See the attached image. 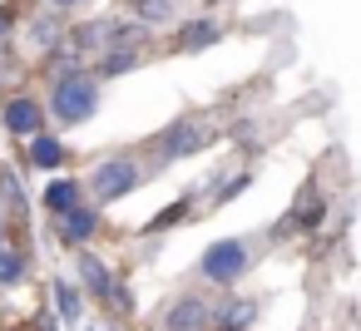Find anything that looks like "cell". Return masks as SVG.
<instances>
[{
    "mask_svg": "<svg viewBox=\"0 0 361 331\" xmlns=\"http://www.w3.org/2000/svg\"><path fill=\"white\" fill-rule=\"evenodd\" d=\"M60 227H65V237H70V242H85V237L99 227V218H94L90 208H75V213H65V218H60Z\"/></svg>",
    "mask_w": 361,
    "mask_h": 331,
    "instance_id": "cell-7",
    "label": "cell"
},
{
    "mask_svg": "<svg viewBox=\"0 0 361 331\" xmlns=\"http://www.w3.org/2000/svg\"><path fill=\"white\" fill-rule=\"evenodd\" d=\"M75 193H80L75 183H50V188H45V208L65 218V213H75Z\"/></svg>",
    "mask_w": 361,
    "mask_h": 331,
    "instance_id": "cell-9",
    "label": "cell"
},
{
    "mask_svg": "<svg viewBox=\"0 0 361 331\" xmlns=\"http://www.w3.org/2000/svg\"><path fill=\"white\" fill-rule=\"evenodd\" d=\"M213 134H208V124H193V119H183V124H173L164 139H159V154L164 158H183V154H193V149H203Z\"/></svg>",
    "mask_w": 361,
    "mask_h": 331,
    "instance_id": "cell-4",
    "label": "cell"
},
{
    "mask_svg": "<svg viewBox=\"0 0 361 331\" xmlns=\"http://www.w3.org/2000/svg\"><path fill=\"white\" fill-rule=\"evenodd\" d=\"M30 154H35V163H40V168H55V163L65 158V149H60V139H55V134H40Z\"/></svg>",
    "mask_w": 361,
    "mask_h": 331,
    "instance_id": "cell-10",
    "label": "cell"
},
{
    "mask_svg": "<svg viewBox=\"0 0 361 331\" xmlns=\"http://www.w3.org/2000/svg\"><path fill=\"white\" fill-rule=\"evenodd\" d=\"M80 277L90 282V292H99V296H109L114 292V282H109V272L99 267V257L94 252H80Z\"/></svg>",
    "mask_w": 361,
    "mask_h": 331,
    "instance_id": "cell-8",
    "label": "cell"
},
{
    "mask_svg": "<svg viewBox=\"0 0 361 331\" xmlns=\"http://www.w3.org/2000/svg\"><path fill=\"white\" fill-rule=\"evenodd\" d=\"M203 326H208L203 296H183V301L169 311V321H164V331H203Z\"/></svg>",
    "mask_w": 361,
    "mask_h": 331,
    "instance_id": "cell-5",
    "label": "cell"
},
{
    "mask_svg": "<svg viewBox=\"0 0 361 331\" xmlns=\"http://www.w3.org/2000/svg\"><path fill=\"white\" fill-rule=\"evenodd\" d=\"M134 60H139V55H134V50H114V55H109V60H104V75H119V70H129V65H134Z\"/></svg>",
    "mask_w": 361,
    "mask_h": 331,
    "instance_id": "cell-14",
    "label": "cell"
},
{
    "mask_svg": "<svg viewBox=\"0 0 361 331\" xmlns=\"http://www.w3.org/2000/svg\"><path fill=\"white\" fill-rule=\"evenodd\" d=\"M50 109H55L65 124H85V119L99 109V85H94V80H85V75L60 80V85H55V94H50Z\"/></svg>",
    "mask_w": 361,
    "mask_h": 331,
    "instance_id": "cell-1",
    "label": "cell"
},
{
    "mask_svg": "<svg viewBox=\"0 0 361 331\" xmlns=\"http://www.w3.org/2000/svg\"><path fill=\"white\" fill-rule=\"evenodd\" d=\"M35 40L50 45V40H55V20H40V25H35Z\"/></svg>",
    "mask_w": 361,
    "mask_h": 331,
    "instance_id": "cell-17",
    "label": "cell"
},
{
    "mask_svg": "<svg viewBox=\"0 0 361 331\" xmlns=\"http://www.w3.org/2000/svg\"><path fill=\"white\" fill-rule=\"evenodd\" d=\"M139 15L144 20H169L173 15V0H139Z\"/></svg>",
    "mask_w": 361,
    "mask_h": 331,
    "instance_id": "cell-13",
    "label": "cell"
},
{
    "mask_svg": "<svg viewBox=\"0 0 361 331\" xmlns=\"http://www.w3.org/2000/svg\"><path fill=\"white\" fill-rule=\"evenodd\" d=\"M178 218H183V203H173V208H169V213H164V218H154V223H149V227H154V232H159V227H169V223H178Z\"/></svg>",
    "mask_w": 361,
    "mask_h": 331,
    "instance_id": "cell-16",
    "label": "cell"
},
{
    "mask_svg": "<svg viewBox=\"0 0 361 331\" xmlns=\"http://www.w3.org/2000/svg\"><path fill=\"white\" fill-rule=\"evenodd\" d=\"M6 129H11V134H35V129H40V109H35L30 99H11V104H6Z\"/></svg>",
    "mask_w": 361,
    "mask_h": 331,
    "instance_id": "cell-6",
    "label": "cell"
},
{
    "mask_svg": "<svg viewBox=\"0 0 361 331\" xmlns=\"http://www.w3.org/2000/svg\"><path fill=\"white\" fill-rule=\"evenodd\" d=\"M16 277H20V257L0 247V282H16Z\"/></svg>",
    "mask_w": 361,
    "mask_h": 331,
    "instance_id": "cell-15",
    "label": "cell"
},
{
    "mask_svg": "<svg viewBox=\"0 0 361 331\" xmlns=\"http://www.w3.org/2000/svg\"><path fill=\"white\" fill-rule=\"evenodd\" d=\"M243 267H247V242L243 237H223L203 252V277L208 282H238Z\"/></svg>",
    "mask_w": 361,
    "mask_h": 331,
    "instance_id": "cell-2",
    "label": "cell"
},
{
    "mask_svg": "<svg viewBox=\"0 0 361 331\" xmlns=\"http://www.w3.org/2000/svg\"><path fill=\"white\" fill-rule=\"evenodd\" d=\"M55 292H60V311H65V316H70V321H80V292H75V287H70V282H60V287H55Z\"/></svg>",
    "mask_w": 361,
    "mask_h": 331,
    "instance_id": "cell-12",
    "label": "cell"
},
{
    "mask_svg": "<svg viewBox=\"0 0 361 331\" xmlns=\"http://www.w3.org/2000/svg\"><path fill=\"white\" fill-rule=\"evenodd\" d=\"M55 6H75V0H55Z\"/></svg>",
    "mask_w": 361,
    "mask_h": 331,
    "instance_id": "cell-20",
    "label": "cell"
},
{
    "mask_svg": "<svg viewBox=\"0 0 361 331\" xmlns=\"http://www.w3.org/2000/svg\"><path fill=\"white\" fill-rule=\"evenodd\" d=\"M213 40H218V25L213 20H198V25L183 30V50H198V45H213Z\"/></svg>",
    "mask_w": 361,
    "mask_h": 331,
    "instance_id": "cell-11",
    "label": "cell"
},
{
    "mask_svg": "<svg viewBox=\"0 0 361 331\" xmlns=\"http://www.w3.org/2000/svg\"><path fill=\"white\" fill-rule=\"evenodd\" d=\"M40 331H55V321H50V316H45V321H40Z\"/></svg>",
    "mask_w": 361,
    "mask_h": 331,
    "instance_id": "cell-18",
    "label": "cell"
},
{
    "mask_svg": "<svg viewBox=\"0 0 361 331\" xmlns=\"http://www.w3.org/2000/svg\"><path fill=\"white\" fill-rule=\"evenodd\" d=\"M6 30H11V20H6V15H0V35H6Z\"/></svg>",
    "mask_w": 361,
    "mask_h": 331,
    "instance_id": "cell-19",
    "label": "cell"
},
{
    "mask_svg": "<svg viewBox=\"0 0 361 331\" xmlns=\"http://www.w3.org/2000/svg\"><path fill=\"white\" fill-rule=\"evenodd\" d=\"M139 183V163L134 158H109V163H99L94 173H90V188L109 203V198H124L129 188Z\"/></svg>",
    "mask_w": 361,
    "mask_h": 331,
    "instance_id": "cell-3",
    "label": "cell"
}]
</instances>
